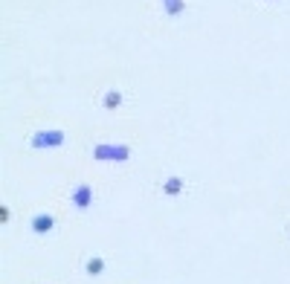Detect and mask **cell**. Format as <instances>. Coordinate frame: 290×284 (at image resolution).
I'll use <instances>...</instances> for the list:
<instances>
[{
    "instance_id": "cell-1",
    "label": "cell",
    "mask_w": 290,
    "mask_h": 284,
    "mask_svg": "<svg viewBox=\"0 0 290 284\" xmlns=\"http://www.w3.org/2000/svg\"><path fill=\"white\" fill-rule=\"evenodd\" d=\"M64 130L61 128H44V130H35L32 139H29V145H32L35 151H44V148H58V145H64Z\"/></svg>"
},
{
    "instance_id": "cell-3",
    "label": "cell",
    "mask_w": 290,
    "mask_h": 284,
    "mask_svg": "<svg viewBox=\"0 0 290 284\" xmlns=\"http://www.w3.org/2000/svg\"><path fill=\"white\" fill-rule=\"evenodd\" d=\"M90 203H93V189H90L87 183H81V186L73 189V206H76V209H87Z\"/></svg>"
},
{
    "instance_id": "cell-7",
    "label": "cell",
    "mask_w": 290,
    "mask_h": 284,
    "mask_svg": "<svg viewBox=\"0 0 290 284\" xmlns=\"http://www.w3.org/2000/svg\"><path fill=\"white\" fill-rule=\"evenodd\" d=\"M162 191H165V194H180V191H183V180H180V177H168V180L162 183Z\"/></svg>"
},
{
    "instance_id": "cell-8",
    "label": "cell",
    "mask_w": 290,
    "mask_h": 284,
    "mask_svg": "<svg viewBox=\"0 0 290 284\" xmlns=\"http://www.w3.org/2000/svg\"><path fill=\"white\" fill-rule=\"evenodd\" d=\"M102 270H105V258H90V261H87V276H99V273H102Z\"/></svg>"
},
{
    "instance_id": "cell-4",
    "label": "cell",
    "mask_w": 290,
    "mask_h": 284,
    "mask_svg": "<svg viewBox=\"0 0 290 284\" xmlns=\"http://www.w3.org/2000/svg\"><path fill=\"white\" fill-rule=\"evenodd\" d=\"M53 226H55V218L47 215V212H41V215L32 218V232L35 235H47V232H53Z\"/></svg>"
},
{
    "instance_id": "cell-2",
    "label": "cell",
    "mask_w": 290,
    "mask_h": 284,
    "mask_svg": "<svg viewBox=\"0 0 290 284\" xmlns=\"http://www.w3.org/2000/svg\"><path fill=\"white\" fill-rule=\"evenodd\" d=\"M93 157L107 159V162H125L131 157V148L128 145H113V142H99L93 148Z\"/></svg>"
},
{
    "instance_id": "cell-5",
    "label": "cell",
    "mask_w": 290,
    "mask_h": 284,
    "mask_svg": "<svg viewBox=\"0 0 290 284\" xmlns=\"http://www.w3.org/2000/svg\"><path fill=\"white\" fill-rule=\"evenodd\" d=\"M102 104H105L107 110H116V107L122 104V90H107V93L102 96Z\"/></svg>"
},
{
    "instance_id": "cell-6",
    "label": "cell",
    "mask_w": 290,
    "mask_h": 284,
    "mask_svg": "<svg viewBox=\"0 0 290 284\" xmlns=\"http://www.w3.org/2000/svg\"><path fill=\"white\" fill-rule=\"evenodd\" d=\"M162 6H165V15H171V18L186 12V0H162Z\"/></svg>"
}]
</instances>
